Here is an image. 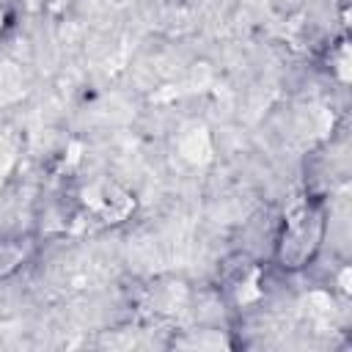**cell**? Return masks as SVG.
<instances>
[{"label": "cell", "mask_w": 352, "mask_h": 352, "mask_svg": "<svg viewBox=\"0 0 352 352\" xmlns=\"http://www.w3.org/2000/svg\"><path fill=\"white\" fill-rule=\"evenodd\" d=\"M3 28H6V14L0 11V30H3Z\"/></svg>", "instance_id": "3"}, {"label": "cell", "mask_w": 352, "mask_h": 352, "mask_svg": "<svg viewBox=\"0 0 352 352\" xmlns=\"http://www.w3.org/2000/svg\"><path fill=\"white\" fill-rule=\"evenodd\" d=\"M322 231H324V217L316 206L305 204V206L294 209L286 220L280 248H278V256H280L283 267H302L316 253Z\"/></svg>", "instance_id": "1"}, {"label": "cell", "mask_w": 352, "mask_h": 352, "mask_svg": "<svg viewBox=\"0 0 352 352\" xmlns=\"http://www.w3.org/2000/svg\"><path fill=\"white\" fill-rule=\"evenodd\" d=\"M22 261V250L16 245H0V275L11 272Z\"/></svg>", "instance_id": "2"}]
</instances>
